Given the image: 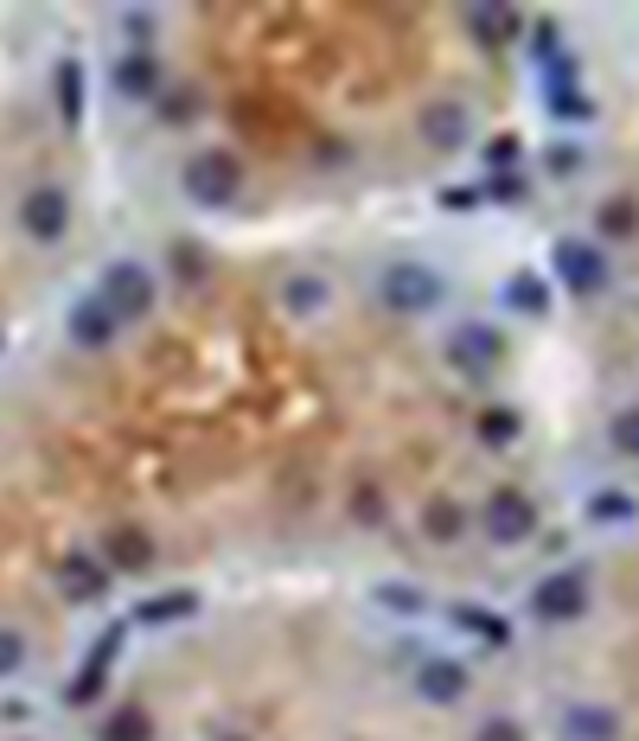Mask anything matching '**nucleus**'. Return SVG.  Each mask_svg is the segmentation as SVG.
<instances>
[{"label": "nucleus", "mask_w": 639, "mask_h": 741, "mask_svg": "<svg viewBox=\"0 0 639 741\" xmlns=\"http://www.w3.org/2000/svg\"><path fill=\"white\" fill-rule=\"evenodd\" d=\"M582 608H588V575L582 569H562V575H550V582H537V594H531V613L537 620H550V627L576 620Z\"/></svg>", "instance_id": "nucleus-1"}, {"label": "nucleus", "mask_w": 639, "mask_h": 741, "mask_svg": "<svg viewBox=\"0 0 639 741\" xmlns=\"http://www.w3.org/2000/svg\"><path fill=\"white\" fill-rule=\"evenodd\" d=\"M480 524L492 543H525V537L537 531V505L525 499V492H492L480 511Z\"/></svg>", "instance_id": "nucleus-2"}, {"label": "nucleus", "mask_w": 639, "mask_h": 741, "mask_svg": "<svg viewBox=\"0 0 639 741\" xmlns=\"http://www.w3.org/2000/svg\"><path fill=\"white\" fill-rule=\"evenodd\" d=\"M557 276L576 288V294H601L608 288V262H601V250L595 243H582V237H562L557 243Z\"/></svg>", "instance_id": "nucleus-3"}, {"label": "nucleus", "mask_w": 639, "mask_h": 741, "mask_svg": "<svg viewBox=\"0 0 639 741\" xmlns=\"http://www.w3.org/2000/svg\"><path fill=\"white\" fill-rule=\"evenodd\" d=\"M383 294H390V307H403V313H422V307L441 301V276L403 262V269H390V276H383Z\"/></svg>", "instance_id": "nucleus-4"}, {"label": "nucleus", "mask_w": 639, "mask_h": 741, "mask_svg": "<svg viewBox=\"0 0 639 741\" xmlns=\"http://www.w3.org/2000/svg\"><path fill=\"white\" fill-rule=\"evenodd\" d=\"M562 735L569 741H620V715L613 710H595V703H576V710L562 715Z\"/></svg>", "instance_id": "nucleus-5"}, {"label": "nucleus", "mask_w": 639, "mask_h": 741, "mask_svg": "<svg viewBox=\"0 0 639 741\" xmlns=\"http://www.w3.org/2000/svg\"><path fill=\"white\" fill-rule=\"evenodd\" d=\"M422 697H435V703H460V697H467V671H460L455 659L422 664Z\"/></svg>", "instance_id": "nucleus-6"}, {"label": "nucleus", "mask_w": 639, "mask_h": 741, "mask_svg": "<svg viewBox=\"0 0 639 741\" xmlns=\"http://www.w3.org/2000/svg\"><path fill=\"white\" fill-rule=\"evenodd\" d=\"M422 128L435 134V148H460L467 141V109L460 102H435L429 116H422Z\"/></svg>", "instance_id": "nucleus-7"}, {"label": "nucleus", "mask_w": 639, "mask_h": 741, "mask_svg": "<svg viewBox=\"0 0 639 741\" xmlns=\"http://www.w3.org/2000/svg\"><path fill=\"white\" fill-rule=\"evenodd\" d=\"M492 352H499V332H486V327H467V332H455V358L467 364V371H480V364H492Z\"/></svg>", "instance_id": "nucleus-8"}, {"label": "nucleus", "mask_w": 639, "mask_h": 741, "mask_svg": "<svg viewBox=\"0 0 639 741\" xmlns=\"http://www.w3.org/2000/svg\"><path fill=\"white\" fill-rule=\"evenodd\" d=\"M109 288H116V313H141V307H148V281L134 276V269H116Z\"/></svg>", "instance_id": "nucleus-9"}, {"label": "nucleus", "mask_w": 639, "mask_h": 741, "mask_svg": "<svg viewBox=\"0 0 639 741\" xmlns=\"http://www.w3.org/2000/svg\"><path fill=\"white\" fill-rule=\"evenodd\" d=\"M588 518L595 524H627V518H639V505L627 492H601V499H588Z\"/></svg>", "instance_id": "nucleus-10"}, {"label": "nucleus", "mask_w": 639, "mask_h": 741, "mask_svg": "<svg viewBox=\"0 0 639 741\" xmlns=\"http://www.w3.org/2000/svg\"><path fill=\"white\" fill-rule=\"evenodd\" d=\"M506 294H511V307H525V313H543V307H550V288L537 276H511Z\"/></svg>", "instance_id": "nucleus-11"}, {"label": "nucleus", "mask_w": 639, "mask_h": 741, "mask_svg": "<svg viewBox=\"0 0 639 741\" xmlns=\"http://www.w3.org/2000/svg\"><path fill=\"white\" fill-rule=\"evenodd\" d=\"M608 434H613V448H620V454H639V409H620Z\"/></svg>", "instance_id": "nucleus-12"}, {"label": "nucleus", "mask_w": 639, "mask_h": 741, "mask_svg": "<svg viewBox=\"0 0 639 741\" xmlns=\"http://www.w3.org/2000/svg\"><path fill=\"white\" fill-rule=\"evenodd\" d=\"M58 218H64V199H58V192H39V199H32V224L51 237V230H58Z\"/></svg>", "instance_id": "nucleus-13"}, {"label": "nucleus", "mask_w": 639, "mask_h": 741, "mask_svg": "<svg viewBox=\"0 0 639 741\" xmlns=\"http://www.w3.org/2000/svg\"><path fill=\"white\" fill-rule=\"evenodd\" d=\"M480 434L486 441H511V434H518V415H511V409H492V415L480 422Z\"/></svg>", "instance_id": "nucleus-14"}, {"label": "nucleus", "mask_w": 639, "mask_h": 741, "mask_svg": "<svg viewBox=\"0 0 639 741\" xmlns=\"http://www.w3.org/2000/svg\"><path fill=\"white\" fill-rule=\"evenodd\" d=\"M480 741H525V729H518V722H506V715H486V722H480Z\"/></svg>", "instance_id": "nucleus-15"}, {"label": "nucleus", "mask_w": 639, "mask_h": 741, "mask_svg": "<svg viewBox=\"0 0 639 741\" xmlns=\"http://www.w3.org/2000/svg\"><path fill=\"white\" fill-rule=\"evenodd\" d=\"M460 627H473V633H486L492 645H506V627H499L492 613H473V608H467V613H460Z\"/></svg>", "instance_id": "nucleus-16"}, {"label": "nucleus", "mask_w": 639, "mask_h": 741, "mask_svg": "<svg viewBox=\"0 0 639 741\" xmlns=\"http://www.w3.org/2000/svg\"><path fill=\"white\" fill-rule=\"evenodd\" d=\"M13 664H20V639H13V633H0V678H7Z\"/></svg>", "instance_id": "nucleus-17"}, {"label": "nucleus", "mask_w": 639, "mask_h": 741, "mask_svg": "<svg viewBox=\"0 0 639 741\" xmlns=\"http://www.w3.org/2000/svg\"><path fill=\"white\" fill-rule=\"evenodd\" d=\"M601 224H608V230H627V224H633V211H627V204H608V218H601Z\"/></svg>", "instance_id": "nucleus-18"}]
</instances>
